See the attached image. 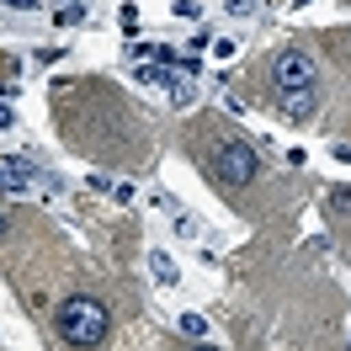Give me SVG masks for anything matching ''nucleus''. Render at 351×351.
I'll return each instance as SVG.
<instances>
[{"instance_id": "14", "label": "nucleus", "mask_w": 351, "mask_h": 351, "mask_svg": "<svg viewBox=\"0 0 351 351\" xmlns=\"http://www.w3.org/2000/svg\"><path fill=\"white\" fill-rule=\"evenodd\" d=\"M117 22H123V32H133V27H138V11H133V5H123V11H117Z\"/></svg>"}, {"instance_id": "11", "label": "nucleus", "mask_w": 351, "mask_h": 351, "mask_svg": "<svg viewBox=\"0 0 351 351\" xmlns=\"http://www.w3.org/2000/svg\"><path fill=\"white\" fill-rule=\"evenodd\" d=\"M208 48H213L219 59H234V53H240V43H234V38H219V43H208Z\"/></svg>"}, {"instance_id": "12", "label": "nucleus", "mask_w": 351, "mask_h": 351, "mask_svg": "<svg viewBox=\"0 0 351 351\" xmlns=\"http://www.w3.org/2000/svg\"><path fill=\"white\" fill-rule=\"evenodd\" d=\"M223 11H229V16H250V11H256V0H229Z\"/></svg>"}, {"instance_id": "4", "label": "nucleus", "mask_w": 351, "mask_h": 351, "mask_svg": "<svg viewBox=\"0 0 351 351\" xmlns=\"http://www.w3.org/2000/svg\"><path fill=\"white\" fill-rule=\"evenodd\" d=\"M32 160L22 154H11V160H0V192H32Z\"/></svg>"}, {"instance_id": "5", "label": "nucleus", "mask_w": 351, "mask_h": 351, "mask_svg": "<svg viewBox=\"0 0 351 351\" xmlns=\"http://www.w3.org/2000/svg\"><path fill=\"white\" fill-rule=\"evenodd\" d=\"M282 112L287 117H314V90H282Z\"/></svg>"}, {"instance_id": "20", "label": "nucleus", "mask_w": 351, "mask_h": 351, "mask_svg": "<svg viewBox=\"0 0 351 351\" xmlns=\"http://www.w3.org/2000/svg\"><path fill=\"white\" fill-rule=\"evenodd\" d=\"M0 234H5V213H0Z\"/></svg>"}, {"instance_id": "9", "label": "nucleus", "mask_w": 351, "mask_h": 351, "mask_svg": "<svg viewBox=\"0 0 351 351\" xmlns=\"http://www.w3.org/2000/svg\"><path fill=\"white\" fill-rule=\"evenodd\" d=\"M176 325H181V335H192V341H202V335H208V319H202V314H181Z\"/></svg>"}, {"instance_id": "13", "label": "nucleus", "mask_w": 351, "mask_h": 351, "mask_svg": "<svg viewBox=\"0 0 351 351\" xmlns=\"http://www.w3.org/2000/svg\"><path fill=\"white\" fill-rule=\"evenodd\" d=\"M59 22L75 27V22H86V11H80V5H64V11H59Z\"/></svg>"}, {"instance_id": "10", "label": "nucleus", "mask_w": 351, "mask_h": 351, "mask_svg": "<svg viewBox=\"0 0 351 351\" xmlns=\"http://www.w3.org/2000/svg\"><path fill=\"white\" fill-rule=\"evenodd\" d=\"M176 16H181V22H197L202 5H197V0H176Z\"/></svg>"}, {"instance_id": "3", "label": "nucleus", "mask_w": 351, "mask_h": 351, "mask_svg": "<svg viewBox=\"0 0 351 351\" xmlns=\"http://www.w3.org/2000/svg\"><path fill=\"white\" fill-rule=\"evenodd\" d=\"M271 75H277L282 90H308L314 75H319V64H314V53H304V48H282L277 64H271Z\"/></svg>"}, {"instance_id": "8", "label": "nucleus", "mask_w": 351, "mask_h": 351, "mask_svg": "<svg viewBox=\"0 0 351 351\" xmlns=\"http://www.w3.org/2000/svg\"><path fill=\"white\" fill-rule=\"evenodd\" d=\"M128 53H133V59H149V64H171V59H176L165 43H133Z\"/></svg>"}, {"instance_id": "15", "label": "nucleus", "mask_w": 351, "mask_h": 351, "mask_svg": "<svg viewBox=\"0 0 351 351\" xmlns=\"http://www.w3.org/2000/svg\"><path fill=\"white\" fill-rule=\"evenodd\" d=\"M0 128H16V112H11V101H0Z\"/></svg>"}, {"instance_id": "1", "label": "nucleus", "mask_w": 351, "mask_h": 351, "mask_svg": "<svg viewBox=\"0 0 351 351\" xmlns=\"http://www.w3.org/2000/svg\"><path fill=\"white\" fill-rule=\"evenodd\" d=\"M107 330H112V314H107V304H101V298L75 293V298H64V304H59V335H64L69 346L90 351V346H101V341H107Z\"/></svg>"}, {"instance_id": "2", "label": "nucleus", "mask_w": 351, "mask_h": 351, "mask_svg": "<svg viewBox=\"0 0 351 351\" xmlns=\"http://www.w3.org/2000/svg\"><path fill=\"white\" fill-rule=\"evenodd\" d=\"M213 176H219L223 186H250V181L261 176V154L250 149L245 138H229V144H219V154H213Z\"/></svg>"}, {"instance_id": "16", "label": "nucleus", "mask_w": 351, "mask_h": 351, "mask_svg": "<svg viewBox=\"0 0 351 351\" xmlns=\"http://www.w3.org/2000/svg\"><path fill=\"white\" fill-rule=\"evenodd\" d=\"M11 11H38V0H5Z\"/></svg>"}, {"instance_id": "18", "label": "nucleus", "mask_w": 351, "mask_h": 351, "mask_svg": "<svg viewBox=\"0 0 351 351\" xmlns=\"http://www.w3.org/2000/svg\"><path fill=\"white\" fill-rule=\"evenodd\" d=\"M330 202H335V208H351V192H335Z\"/></svg>"}, {"instance_id": "19", "label": "nucleus", "mask_w": 351, "mask_h": 351, "mask_svg": "<svg viewBox=\"0 0 351 351\" xmlns=\"http://www.w3.org/2000/svg\"><path fill=\"white\" fill-rule=\"evenodd\" d=\"M192 351H219V346H192Z\"/></svg>"}, {"instance_id": "6", "label": "nucleus", "mask_w": 351, "mask_h": 351, "mask_svg": "<svg viewBox=\"0 0 351 351\" xmlns=\"http://www.w3.org/2000/svg\"><path fill=\"white\" fill-rule=\"evenodd\" d=\"M149 271H154L160 287H176V261L165 256V250H149Z\"/></svg>"}, {"instance_id": "17", "label": "nucleus", "mask_w": 351, "mask_h": 351, "mask_svg": "<svg viewBox=\"0 0 351 351\" xmlns=\"http://www.w3.org/2000/svg\"><path fill=\"white\" fill-rule=\"evenodd\" d=\"M335 160H341V165H351V149H346V144H335Z\"/></svg>"}, {"instance_id": "7", "label": "nucleus", "mask_w": 351, "mask_h": 351, "mask_svg": "<svg viewBox=\"0 0 351 351\" xmlns=\"http://www.w3.org/2000/svg\"><path fill=\"white\" fill-rule=\"evenodd\" d=\"M165 86H171V101H176V107H186V101L197 96V90H192V75H186V69H181V75H165Z\"/></svg>"}]
</instances>
